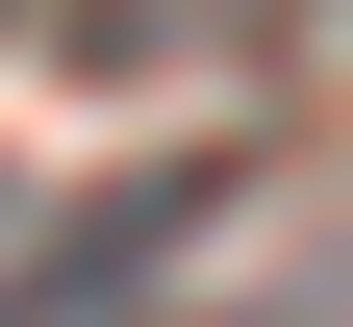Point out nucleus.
Returning a JSON list of instances; mask_svg holds the SVG:
<instances>
[{"instance_id": "1", "label": "nucleus", "mask_w": 353, "mask_h": 327, "mask_svg": "<svg viewBox=\"0 0 353 327\" xmlns=\"http://www.w3.org/2000/svg\"><path fill=\"white\" fill-rule=\"evenodd\" d=\"M176 25H228V0H0V51H51V76H152Z\"/></svg>"}]
</instances>
